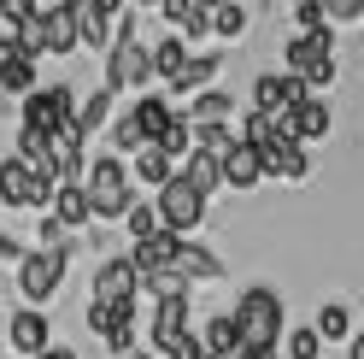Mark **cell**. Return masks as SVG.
<instances>
[{
	"label": "cell",
	"mask_w": 364,
	"mask_h": 359,
	"mask_svg": "<svg viewBox=\"0 0 364 359\" xmlns=\"http://www.w3.org/2000/svg\"><path fill=\"white\" fill-rule=\"evenodd\" d=\"M171 112H176V106H171L165 95H141V100H135V106H129V118H135V124H141V136H147V142H159V130H165V124H171Z\"/></svg>",
	"instance_id": "obj_24"
},
{
	"label": "cell",
	"mask_w": 364,
	"mask_h": 359,
	"mask_svg": "<svg viewBox=\"0 0 364 359\" xmlns=\"http://www.w3.org/2000/svg\"><path fill=\"white\" fill-rule=\"evenodd\" d=\"M212 36H223V41L247 36V6H241V0H223V6H212Z\"/></svg>",
	"instance_id": "obj_32"
},
{
	"label": "cell",
	"mask_w": 364,
	"mask_h": 359,
	"mask_svg": "<svg viewBox=\"0 0 364 359\" xmlns=\"http://www.w3.org/2000/svg\"><path fill=\"white\" fill-rule=\"evenodd\" d=\"M48 212L65 224V230H77V224H88V218H95V207H88V189H82V183H59Z\"/></svg>",
	"instance_id": "obj_17"
},
{
	"label": "cell",
	"mask_w": 364,
	"mask_h": 359,
	"mask_svg": "<svg viewBox=\"0 0 364 359\" xmlns=\"http://www.w3.org/2000/svg\"><path fill=\"white\" fill-rule=\"evenodd\" d=\"M171 265H176V271L188 277V283H212V277L223 271V265H218V254H206V248H194L188 236H182V248H176V259H171Z\"/></svg>",
	"instance_id": "obj_23"
},
{
	"label": "cell",
	"mask_w": 364,
	"mask_h": 359,
	"mask_svg": "<svg viewBox=\"0 0 364 359\" xmlns=\"http://www.w3.org/2000/svg\"><path fill=\"white\" fill-rule=\"evenodd\" d=\"M329 83H335V53H317V59L306 65V88H311V95H323Z\"/></svg>",
	"instance_id": "obj_36"
},
{
	"label": "cell",
	"mask_w": 364,
	"mask_h": 359,
	"mask_svg": "<svg viewBox=\"0 0 364 359\" xmlns=\"http://www.w3.org/2000/svg\"><path fill=\"white\" fill-rule=\"evenodd\" d=\"M194 330V318H188V295H165V301H153V324H147V348L165 359L182 335Z\"/></svg>",
	"instance_id": "obj_9"
},
{
	"label": "cell",
	"mask_w": 364,
	"mask_h": 359,
	"mask_svg": "<svg viewBox=\"0 0 364 359\" xmlns=\"http://www.w3.org/2000/svg\"><path fill=\"white\" fill-rule=\"evenodd\" d=\"M36 236H41V248H65V224H59L53 212L41 218V230H36Z\"/></svg>",
	"instance_id": "obj_40"
},
{
	"label": "cell",
	"mask_w": 364,
	"mask_h": 359,
	"mask_svg": "<svg viewBox=\"0 0 364 359\" xmlns=\"http://www.w3.org/2000/svg\"><path fill=\"white\" fill-rule=\"evenodd\" d=\"M323 12H329V24H353L364 12V0H323Z\"/></svg>",
	"instance_id": "obj_39"
},
{
	"label": "cell",
	"mask_w": 364,
	"mask_h": 359,
	"mask_svg": "<svg viewBox=\"0 0 364 359\" xmlns=\"http://www.w3.org/2000/svg\"><path fill=\"white\" fill-rule=\"evenodd\" d=\"M182 65H188V36H165V41H153V83H171Z\"/></svg>",
	"instance_id": "obj_21"
},
{
	"label": "cell",
	"mask_w": 364,
	"mask_h": 359,
	"mask_svg": "<svg viewBox=\"0 0 364 359\" xmlns=\"http://www.w3.org/2000/svg\"><path fill=\"white\" fill-rule=\"evenodd\" d=\"M294 124H300V142H306V147H311V142H323L329 130H335V118H329L323 95H306L300 106H294Z\"/></svg>",
	"instance_id": "obj_19"
},
{
	"label": "cell",
	"mask_w": 364,
	"mask_h": 359,
	"mask_svg": "<svg viewBox=\"0 0 364 359\" xmlns=\"http://www.w3.org/2000/svg\"><path fill=\"white\" fill-rule=\"evenodd\" d=\"M212 77H218V53H188V65L165 83V95H200V88H212Z\"/></svg>",
	"instance_id": "obj_18"
},
{
	"label": "cell",
	"mask_w": 364,
	"mask_h": 359,
	"mask_svg": "<svg viewBox=\"0 0 364 359\" xmlns=\"http://www.w3.org/2000/svg\"><path fill=\"white\" fill-rule=\"evenodd\" d=\"M153 207H159V224H165L171 236H194L200 224H206V194H200V189H194L182 171H176L171 183L153 194Z\"/></svg>",
	"instance_id": "obj_4"
},
{
	"label": "cell",
	"mask_w": 364,
	"mask_h": 359,
	"mask_svg": "<svg viewBox=\"0 0 364 359\" xmlns=\"http://www.w3.org/2000/svg\"><path fill=\"white\" fill-rule=\"evenodd\" d=\"M0 259H12V265H18V259H24V248H18L12 236H0Z\"/></svg>",
	"instance_id": "obj_41"
},
{
	"label": "cell",
	"mask_w": 364,
	"mask_h": 359,
	"mask_svg": "<svg viewBox=\"0 0 364 359\" xmlns=\"http://www.w3.org/2000/svg\"><path fill=\"white\" fill-rule=\"evenodd\" d=\"M65 265H71V248H36L18 259V295H24L30 306L53 301L59 283H65Z\"/></svg>",
	"instance_id": "obj_6"
},
{
	"label": "cell",
	"mask_w": 364,
	"mask_h": 359,
	"mask_svg": "<svg viewBox=\"0 0 364 359\" xmlns=\"http://www.w3.org/2000/svg\"><path fill=\"white\" fill-rule=\"evenodd\" d=\"M230 359H277V348H241V353H230Z\"/></svg>",
	"instance_id": "obj_42"
},
{
	"label": "cell",
	"mask_w": 364,
	"mask_h": 359,
	"mask_svg": "<svg viewBox=\"0 0 364 359\" xmlns=\"http://www.w3.org/2000/svg\"><path fill=\"white\" fill-rule=\"evenodd\" d=\"M36 359H77V353H71V348H41Z\"/></svg>",
	"instance_id": "obj_46"
},
{
	"label": "cell",
	"mask_w": 364,
	"mask_h": 359,
	"mask_svg": "<svg viewBox=\"0 0 364 359\" xmlns=\"http://www.w3.org/2000/svg\"><path fill=\"white\" fill-rule=\"evenodd\" d=\"M176 171L188 177V183H194L200 194H206V200L223 189V160H218V153H206V147H194V153H188V160H182Z\"/></svg>",
	"instance_id": "obj_16"
},
{
	"label": "cell",
	"mask_w": 364,
	"mask_h": 359,
	"mask_svg": "<svg viewBox=\"0 0 364 359\" xmlns=\"http://www.w3.org/2000/svg\"><path fill=\"white\" fill-rule=\"evenodd\" d=\"M317 53H323V48H311V36L300 30V36H288V48H282V65H288L294 77H306V65H311Z\"/></svg>",
	"instance_id": "obj_34"
},
{
	"label": "cell",
	"mask_w": 364,
	"mask_h": 359,
	"mask_svg": "<svg viewBox=\"0 0 364 359\" xmlns=\"http://www.w3.org/2000/svg\"><path fill=\"white\" fill-rule=\"evenodd\" d=\"M188 124H230V95L223 88H200L188 106Z\"/></svg>",
	"instance_id": "obj_27"
},
{
	"label": "cell",
	"mask_w": 364,
	"mask_h": 359,
	"mask_svg": "<svg viewBox=\"0 0 364 359\" xmlns=\"http://www.w3.org/2000/svg\"><path fill=\"white\" fill-rule=\"evenodd\" d=\"M30 6H36V12H53V6H59V0H30Z\"/></svg>",
	"instance_id": "obj_47"
},
{
	"label": "cell",
	"mask_w": 364,
	"mask_h": 359,
	"mask_svg": "<svg viewBox=\"0 0 364 359\" xmlns=\"http://www.w3.org/2000/svg\"><path fill=\"white\" fill-rule=\"evenodd\" d=\"M235 142H241V130H230V124H194V147L218 153V160H223V153H230Z\"/></svg>",
	"instance_id": "obj_33"
},
{
	"label": "cell",
	"mask_w": 364,
	"mask_h": 359,
	"mask_svg": "<svg viewBox=\"0 0 364 359\" xmlns=\"http://www.w3.org/2000/svg\"><path fill=\"white\" fill-rule=\"evenodd\" d=\"M311 324H317V335H323V342H347V335H353V312L341 306V301H323Z\"/></svg>",
	"instance_id": "obj_28"
},
{
	"label": "cell",
	"mask_w": 364,
	"mask_h": 359,
	"mask_svg": "<svg viewBox=\"0 0 364 359\" xmlns=\"http://www.w3.org/2000/svg\"><path fill=\"white\" fill-rule=\"evenodd\" d=\"M306 95H311L306 77H294V71H264V77H253V106H259V112H288V106H300Z\"/></svg>",
	"instance_id": "obj_13"
},
{
	"label": "cell",
	"mask_w": 364,
	"mask_h": 359,
	"mask_svg": "<svg viewBox=\"0 0 364 359\" xmlns=\"http://www.w3.org/2000/svg\"><path fill=\"white\" fill-rule=\"evenodd\" d=\"M112 95H118V88H100V95L82 100V112H77V136H82V142L95 136V130H106V118H112Z\"/></svg>",
	"instance_id": "obj_29"
},
{
	"label": "cell",
	"mask_w": 364,
	"mask_h": 359,
	"mask_svg": "<svg viewBox=\"0 0 364 359\" xmlns=\"http://www.w3.org/2000/svg\"><path fill=\"white\" fill-rule=\"evenodd\" d=\"M264 183V160L253 142H235L230 153H223V189H259Z\"/></svg>",
	"instance_id": "obj_14"
},
{
	"label": "cell",
	"mask_w": 364,
	"mask_h": 359,
	"mask_svg": "<svg viewBox=\"0 0 364 359\" xmlns=\"http://www.w3.org/2000/svg\"><path fill=\"white\" fill-rule=\"evenodd\" d=\"M294 24H300V30H323V24H329L323 0H294Z\"/></svg>",
	"instance_id": "obj_37"
},
{
	"label": "cell",
	"mask_w": 364,
	"mask_h": 359,
	"mask_svg": "<svg viewBox=\"0 0 364 359\" xmlns=\"http://www.w3.org/2000/svg\"><path fill=\"white\" fill-rule=\"evenodd\" d=\"M77 48V18L71 6H53L48 12V53H71Z\"/></svg>",
	"instance_id": "obj_30"
},
{
	"label": "cell",
	"mask_w": 364,
	"mask_h": 359,
	"mask_svg": "<svg viewBox=\"0 0 364 359\" xmlns=\"http://www.w3.org/2000/svg\"><path fill=\"white\" fill-rule=\"evenodd\" d=\"M112 359H159L153 348H124V353H112Z\"/></svg>",
	"instance_id": "obj_45"
},
{
	"label": "cell",
	"mask_w": 364,
	"mask_h": 359,
	"mask_svg": "<svg viewBox=\"0 0 364 359\" xmlns=\"http://www.w3.org/2000/svg\"><path fill=\"white\" fill-rule=\"evenodd\" d=\"M200 348H206L212 359H230V353H241V324H235V312H223V318H212L206 330H200Z\"/></svg>",
	"instance_id": "obj_20"
},
{
	"label": "cell",
	"mask_w": 364,
	"mask_h": 359,
	"mask_svg": "<svg viewBox=\"0 0 364 359\" xmlns=\"http://www.w3.org/2000/svg\"><path fill=\"white\" fill-rule=\"evenodd\" d=\"M235 324H241V348H277L282 330H288L277 288H247L241 306H235Z\"/></svg>",
	"instance_id": "obj_3"
},
{
	"label": "cell",
	"mask_w": 364,
	"mask_h": 359,
	"mask_svg": "<svg viewBox=\"0 0 364 359\" xmlns=\"http://www.w3.org/2000/svg\"><path fill=\"white\" fill-rule=\"evenodd\" d=\"M141 295V271H135V259L118 254V259H100V271L95 283H88V301H100V306H124Z\"/></svg>",
	"instance_id": "obj_8"
},
{
	"label": "cell",
	"mask_w": 364,
	"mask_h": 359,
	"mask_svg": "<svg viewBox=\"0 0 364 359\" xmlns=\"http://www.w3.org/2000/svg\"><path fill=\"white\" fill-rule=\"evenodd\" d=\"M53 177L30 165L24 153H12L6 165H0V207H53Z\"/></svg>",
	"instance_id": "obj_5"
},
{
	"label": "cell",
	"mask_w": 364,
	"mask_h": 359,
	"mask_svg": "<svg viewBox=\"0 0 364 359\" xmlns=\"http://www.w3.org/2000/svg\"><path fill=\"white\" fill-rule=\"evenodd\" d=\"M259 160H264V177H282V183H306V177H311V153H306V142L270 136V142L259 147Z\"/></svg>",
	"instance_id": "obj_12"
},
{
	"label": "cell",
	"mask_w": 364,
	"mask_h": 359,
	"mask_svg": "<svg viewBox=\"0 0 364 359\" xmlns=\"http://www.w3.org/2000/svg\"><path fill=\"white\" fill-rule=\"evenodd\" d=\"M24 124L30 130H53V136H59V130H71L77 124V95L65 83L30 88V95H24Z\"/></svg>",
	"instance_id": "obj_7"
},
{
	"label": "cell",
	"mask_w": 364,
	"mask_h": 359,
	"mask_svg": "<svg viewBox=\"0 0 364 359\" xmlns=\"http://www.w3.org/2000/svg\"><path fill=\"white\" fill-rule=\"evenodd\" d=\"M124 230H129L135 241L159 236V230H165V224H159V207H153V200H129V212H124Z\"/></svg>",
	"instance_id": "obj_31"
},
{
	"label": "cell",
	"mask_w": 364,
	"mask_h": 359,
	"mask_svg": "<svg viewBox=\"0 0 364 359\" xmlns=\"http://www.w3.org/2000/svg\"><path fill=\"white\" fill-rule=\"evenodd\" d=\"M6 348H12L18 359H36L41 348H53V324H48V312H41V306L12 312V318H6Z\"/></svg>",
	"instance_id": "obj_10"
},
{
	"label": "cell",
	"mask_w": 364,
	"mask_h": 359,
	"mask_svg": "<svg viewBox=\"0 0 364 359\" xmlns=\"http://www.w3.org/2000/svg\"><path fill=\"white\" fill-rule=\"evenodd\" d=\"M153 83V48L135 36V18H118V41L106 48V88H147Z\"/></svg>",
	"instance_id": "obj_2"
},
{
	"label": "cell",
	"mask_w": 364,
	"mask_h": 359,
	"mask_svg": "<svg viewBox=\"0 0 364 359\" xmlns=\"http://www.w3.org/2000/svg\"><path fill=\"white\" fill-rule=\"evenodd\" d=\"M82 189H88V207H95V218H124L129 200H135V177H129V165L118 160V153H100V160H88Z\"/></svg>",
	"instance_id": "obj_1"
},
{
	"label": "cell",
	"mask_w": 364,
	"mask_h": 359,
	"mask_svg": "<svg viewBox=\"0 0 364 359\" xmlns=\"http://www.w3.org/2000/svg\"><path fill=\"white\" fill-rule=\"evenodd\" d=\"M194 6H200V12H212V6H223V0H194Z\"/></svg>",
	"instance_id": "obj_48"
},
{
	"label": "cell",
	"mask_w": 364,
	"mask_h": 359,
	"mask_svg": "<svg viewBox=\"0 0 364 359\" xmlns=\"http://www.w3.org/2000/svg\"><path fill=\"white\" fill-rule=\"evenodd\" d=\"M159 12H165V24H176V30H182L200 6H194V0H159Z\"/></svg>",
	"instance_id": "obj_38"
},
{
	"label": "cell",
	"mask_w": 364,
	"mask_h": 359,
	"mask_svg": "<svg viewBox=\"0 0 364 359\" xmlns=\"http://www.w3.org/2000/svg\"><path fill=\"white\" fill-rule=\"evenodd\" d=\"M112 147H118V153H141V147H147V136H141V124H135L129 112H124L118 124H112Z\"/></svg>",
	"instance_id": "obj_35"
},
{
	"label": "cell",
	"mask_w": 364,
	"mask_h": 359,
	"mask_svg": "<svg viewBox=\"0 0 364 359\" xmlns=\"http://www.w3.org/2000/svg\"><path fill=\"white\" fill-rule=\"evenodd\" d=\"M347 359H364V330H353V335H347Z\"/></svg>",
	"instance_id": "obj_43"
},
{
	"label": "cell",
	"mask_w": 364,
	"mask_h": 359,
	"mask_svg": "<svg viewBox=\"0 0 364 359\" xmlns=\"http://www.w3.org/2000/svg\"><path fill=\"white\" fill-rule=\"evenodd\" d=\"M129 160H135V165H129V177H135V183H147L153 194H159V189H165L171 177H176V160H171V153L159 147V142H147L141 153H129Z\"/></svg>",
	"instance_id": "obj_15"
},
{
	"label": "cell",
	"mask_w": 364,
	"mask_h": 359,
	"mask_svg": "<svg viewBox=\"0 0 364 359\" xmlns=\"http://www.w3.org/2000/svg\"><path fill=\"white\" fill-rule=\"evenodd\" d=\"M176 248H182V236H171V230H159V236H147V241H135V271H159V265H171L176 259Z\"/></svg>",
	"instance_id": "obj_22"
},
{
	"label": "cell",
	"mask_w": 364,
	"mask_h": 359,
	"mask_svg": "<svg viewBox=\"0 0 364 359\" xmlns=\"http://www.w3.org/2000/svg\"><path fill=\"white\" fill-rule=\"evenodd\" d=\"M159 147H165L171 160H188V153H194V124H188V112H171V124L159 130Z\"/></svg>",
	"instance_id": "obj_26"
},
{
	"label": "cell",
	"mask_w": 364,
	"mask_h": 359,
	"mask_svg": "<svg viewBox=\"0 0 364 359\" xmlns=\"http://www.w3.org/2000/svg\"><path fill=\"white\" fill-rule=\"evenodd\" d=\"M129 6H153V12H159V0H129Z\"/></svg>",
	"instance_id": "obj_49"
},
{
	"label": "cell",
	"mask_w": 364,
	"mask_h": 359,
	"mask_svg": "<svg viewBox=\"0 0 364 359\" xmlns=\"http://www.w3.org/2000/svg\"><path fill=\"white\" fill-rule=\"evenodd\" d=\"M124 6H129V0H95V12H106V18H118Z\"/></svg>",
	"instance_id": "obj_44"
},
{
	"label": "cell",
	"mask_w": 364,
	"mask_h": 359,
	"mask_svg": "<svg viewBox=\"0 0 364 359\" xmlns=\"http://www.w3.org/2000/svg\"><path fill=\"white\" fill-rule=\"evenodd\" d=\"M88 330H95L112 353L135 348V301H124V306H100V301H88Z\"/></svg>",
	"instance_id": "obj_11"
},
{
	"label": "cell",
	"mask_w": 364,
	"mask_h": 359,
	"mask_svg": "<svg viewBox=\"0 0 364 359\" xmlns=\"http://www.w3.org/2000/svg\"><path fill=\"white\" fill-rule=\"evenodd\" d=\"M282 353L288 359H323V335H317V324H288L282 330Z\"/></svg>",
	"instance_id": "obj_25"
}]
</instances>
